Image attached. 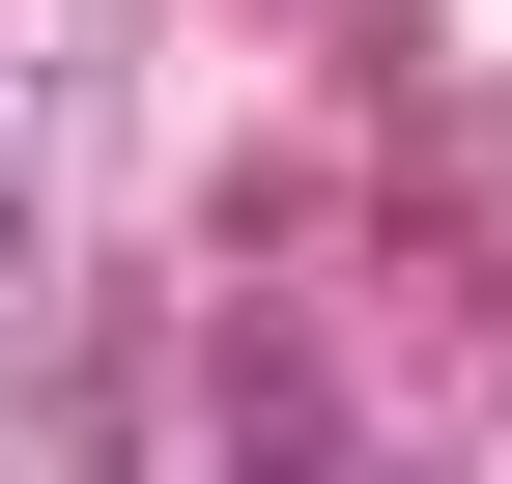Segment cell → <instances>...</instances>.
<instances>
[{
    "label": "cell",
    "mask_w": 512,
    "mask_h": 484,
    "mask_svg": "<svg viewBox=\"0 0 512 484\" xmlns=\"http://www.w3.org/2000/svg\"><path fill=\"white\" fill-rule=\"evenodd\" d=\"M0 228H29V143H0Z\"/></svg>",
    "instance_id": "6da1fadb"
}]
</instances>
